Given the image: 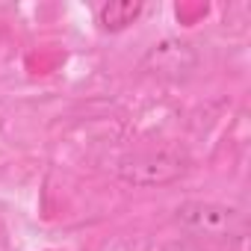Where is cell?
I'll return each mask as SVG.
<instances>
[{"label":"cell","instance_id":"3957f363","mask_svg":"<svg viewBox=\"0 0 251 251\" xmlns=\"http://www.w3.org/2000/svg\"><path fill=\"white\" fill-rule=\"evenodd\" d=\"M198 65H201L198 50L183 39H160L142 56V71H148L160 80H172V83L192 77L198 71Z\"/></svg>","mask_w":251,"mask_h":251},{"label":"cell","instance_id":"5b68a950","mask_svg":"<svg viewBox=\"0 0 251 251\" xmlns=\"http://www.w3.org/2000/svg\"><path fill=\"white\" fill-rule=\"evenodd\" d=\"M160 251H207V248H201L198 242H192L186 236H177V239H166L160 245Z\"/></svg>","mask_w":251,"mask_h":251},{"label":"cell","instance_id":"6da1fadb","mask_svg":"<svg viewBox=\"0 0 251 251\" xmlns=\"http://www.w3.org/2000/svg\"><path fill=\"white\" fill-rule=\"evenodd\" d=\"M192 163L195 160L186 145L163 142V145L121 154L115 163V177L133 189H163V186L180 183L192 172Z\"/></svg>","mask_w":251,"mask_h":251},{"label":"cell","instance_id":"7a4b0ae2","mask_svg":"<svg viewBox=\"0 0 251 251\" xmlns=\"http://www.w3.org/2000/svg\"><path fill=\"white\" fill-rule=\"evenodd\" d=\"M175 225L201 242H213V245H242L248 236V219L239 207L233 204H222V201H201V198H189L180 201L172 213Z\"/></svg>","mask_w":251,"mask_h":251},{"label":"cell","instance_id":"277c9868","mask_svg":"<svg viewBox=\"0 0 251 251\" xmlns=\"http://www.w3.org/2000/svg\"><path fill=\"white\" fill-rule=\"evenodd\" d=\"M145 12V3L139 0H112V3L98 6V24L103 33H121L130 24H136Z\"/></svg>","mask_w":251,"mask_h":251}]
</instances>
